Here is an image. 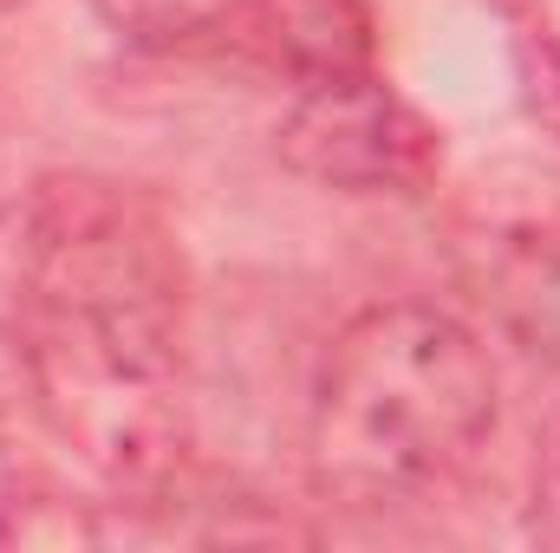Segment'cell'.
Masks as SVG:
<instances>
[{
    "mask_svg": "<svg viewBox=\"0 0 560 553\" xmlns=\"http://www.w3.org/2000/svg\"><path fill=\"white\" fill-rule=\"evenodd\" d=\"M189 268L156 202L92 176H39L20 222V358L46 430L105 482L156 495L183 475Z\"/></svg>",
    "mask_w": 560,
    "mask_h": 553,
    "instance_id": "obj_1",
    "label": "cell"
},
{
    "mask_svg": "<svg viewBox=\"0 0 560 553\" xmlns=\"http://www.w3.org/2000/svg\"><path fill=\"white\" fill-rule=\"evenodd\" d=\"M495 430V372L476 332L398 299L359 313L313 391V489L346 508H411L443 495Z\"/></svg>",
    "mask_w": 560,
    "mask_h": 553,
    "instance_id": "obj_2",
    "label": "cell"
},
{
    "mask_svg": "<svg viewBox=\"0 0 560 553\" xmlns=\"http://www.w3.org/2000/svg\"><path fill=\"white\" fill-rule=\"evenodd\" d=\"M275 150L293 176L346 196H423L443 169V131L378 72L300 85Z\"/></svg>",
    "mask_w": 560,
    "mask_h": 553,
    "instance_id": "obj_3",
    "label": "cell"
},
{
    "mask_svg": "<svg viewBox=\"0 0 560 553\" xmlns=\"http://www.w3.org/2000/svg\"><path fill=\"white\" fill-rule=\"evenodd\" d=\"M255 13L300 85H332L378 66V20L365 0H255Z\"/></svg>",
    "mask_w": 560,
    "mask_h": 553,
    "instance_id": "obj_4",
    "label": "cell"
},
{
    "mask_svg": "<svg viewBox=\"0 0 560 553\" xmlns=\"http://www.w3.org/2000/svg\"><path fill=\"white\" fill-rule=\"evenodd\" d=\"M489 299L528 352L560 365V228L502 235L489 261Z\"/></svg>",
    "mask_w": 560,
    "mask_h": 553,
    "instance_id": "obj_5",
    "label": "cell"
},
{
    "mask_svg": "<svg viewBox=\"0 0 560 553\" xmlns=\"http://www.w3.org/2000/svg\"><path fill=\"white\" fill-rule=\"evenodd\" d=\"M92 13L143 52H170V46H189L202 39L209 26H222L229 0H92Z\"/></svg>",
    "mask_w": 560,
    "mask_h": 553,
    "instance_id": "obj_6",
    "label": "cell"
},
{
    "mask_svg": "<svg viewBox=\"0 0 560 553\" xmlns=\"http://www.w3.org/2000/svg\"><path fill=\"white\" fill-rule=\"evenodd\" d=\"M515 79H522L528 118L560 143V39L548 26H522L515 33Z\"/></svg>",
    "mask_w": 560,
    "mask_h": 553,
    "instance_id": "obj_7",
    "label": "cell"
},
{
    "mask_svg": "<svg viewBox=\"0 0 560 553\" xmlns=\"http://www.w3.org/2000/svg\"><path fill=\"white\" fill-rule=\"evenodd\" d=\"M535 534L560 548V416L541 443V462H535Z\"/></svg>",
    "mask_w": 560,
    "mask_h": 553,
    "instance_id": "obj_8",
    "label": "cell"
}]
</instances>
